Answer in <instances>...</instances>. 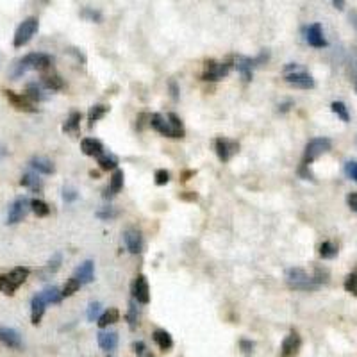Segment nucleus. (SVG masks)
<instances>
[{"label":"nucleus","mask_w":357,"mask_h":357,"mask_svg":"<svg viewBox=\"0 0 357 357\" xmlns=\"http://www.w3.org/2000/svg\"><path fill=\"white\" fill-rule=\"evenodd\" d=\"M52 63L50 56L47 54H39V52H34V54H27L25 57H22L18 63H14V68H13V77H20L24 75L25 71L29 70H45L48 68Z\"/></svg>","instance_id":"nucleus-1"},{"label":"nucleus","mask_w":357,"mask_h":357,"mask_svg":"<svg viewBox=\"0 0 357 357\" xmlns=\"http://www.w3.org/2000/svg\"><path fill=\"white\" fill-rule=\"evenodd\" d=\"M29 277V268L18 266L14 268L13 272L5 273V275H0V291L5 293V295H13L16 289H18Z\"/></svg>","instance_id":"nucleus-2"},{"label":"nucleus","mask_w":357,"mask_h":357,"mask_svg":"<svg viewBox=\"0 0 357 357\" xmlns=\"http://www.w3.org/2000/svg\"><path fill=\"white\" fill-rule=\"evenodd\" d=\"M286 281L293 289H302V291H311L320 286L313 277H309L302 268H291L286 272Z\"/></svg>","instance_id":"nucleus-3"},{"label":"nucleus","mask_w":357,"mask_h":357,"mask_svg":"<svg viewBox=\"0 0 357 357\" xmlns=\"http://www.w3.org/2000/svg\"><path fill=\"white\" fill-rule=\"evenodd\" d=\"M38 18H34V16H31V18H25L22 24L18 25V29H16V33H14V39H13V45L16 48L24 47V45H27L31 39H33V36L36 33H38Z\"/></svg>","instance_id":"nucleus-4"},{"label":"nucleus","mask_w":357,"mask_h":357,"mask_svg":"<svg viewBox=\"0 0 357 357\" xmlns=\"http://www.w3.org/2000/svg\"><path fill=\"white\" fill-rule=\"evenodd\" d=\"M330 150V140L327 138H315L311 140L306 146V154H304V166H309L313 161H316L320 155Z\"/></svg>","instance_id":"nucleus-5"},{"label":"nucleus","mask_w":357,"mask_h":357,"mask_svg":"<svg viewBox=\"0 0 357 357\" xmlns=\"http://www.w3.org/2000/svg\"><path fill=\"white\" fill-rule=\"evenodd\" d=\"M31 209V202H29L25 197L16 198L9 207V213H7V223H18L25 218V214Z\"/></svg>","instance_id":"nucleus-6"},{"label":"nucleus","mask_w":357,"mask_h":357,"mask_svg":"<svg viewBox=\"0 0 357 357\" xmlns=\"http://www.w3.org/2000/svg\"><path fill=\"white\" fill-rule=\"evenodd\" d=\"M230 65L229 63H214L207 61L206 63V71H204V80H220L229 73Z\"/></svg>","instance_id":"nucleus-7"},{"label":"nucleus","mask_w":357,"mask_h":357,"mask_svg":"<svg viewBox=\"0 0 357 357\" xmlns=\"http://www.w3.org/2000/svg\"><path fill=\"white\" fill-rule=\"evenodd\" d=\"M286 82L287 84L295 86V88H300V89H311L315 88V79L306 73V71H287L286 73Z\"/></svg>","instance_id":"nucleus-8"},{"label":"nucleus","mask_w":357,"mask_h":357,"mask_svg":"<svg viewBox=\"0 0 357 357\" xmlns=\"http://www.w3.org/2000/svg\"><path fill=\"white\" fill-rule=\"evenodd\" d=\"M132 293H134V298L138 302H141V304H148L150 302V287H148L145 275H138L136 277L134 286H132Z\"/></svg>","instance_id":"nucleus-9"},{"label":"nucleus","mask_w":357,"mask_h":357,"mask_svg":"<svg viewBox=\"0 0 357 357\" xmlns=\"http://www.w3.org/2000/svg\"><path fill=\"white\" fill-rule=\"evenodd\" d=\"M214 146H216V154H218V157H220V161H229L230 157L238 152V143H236V141L225 140V138H218Z\"/></svg>","instance_id":"nucleus-10"},{"label":"nucleus","mask_w":357,"mask_h":357,"mask_svg":"<svg viewBox=\"0 0 357 357\" xmlns=\"http://www.w3.org/2000/svg\"><path fill=\"white\" fill-rule=\"evenodd\" d=\"M306 39H307V43H309L311 47H315V48L327 47V39H325L323 31H321V25L320 24H313L309 29H307Z\"/></svg>","instance_id":"nucleus-11"},{"label":"nucleus","mask_w":357,"mask_h":357,"mask_svg":"<svg viewBox=\"0 0 357 357\" xmlns=\"http://www.w3.org/2000/svg\"><path fill=\"white\" fill-rule=\"evenodd\" d=\"M300 345H302L300 336H298L296 332H291L286 339H284V341H282V348H281L282 357H293V356H296V352L300 350Z\"/></svg>","instance_id":"nucleus-12"},{"label":"nucleus","mask_w":357,"mask_h":357,"mask_svg":"<svg viewBox=\"0 0 357 357\" xmlns=\"http://www.w3.org/2000/svg\"><path fill=\"white\" fill-rule=\"evenodd\" d=\"M4 93L5 97H7V100H9L18 111H27V113H34V111H36V107L31 104V100H29L25 95H16L14 91H4Z\"/></svg>","instance_id":"nucleus-13"},{"label":"nucleus","mask_w":357,"mask_h":357,"mask_svg":"<svg viewBox=\"0 0 357 357\" xmlns=\"http://www.w3.org/2000/svg\"><path fill=\"white\" fill-rule=\"evenodd\" d=\"M45 307H47V302L43 298V295H36L31 302V320H33L34 325H38L41 321L43 315H45Z\"/></svg>","instance_id":"nucleus-14"},{"label":"nucleus","mask_w":357,"mask_h":357,"mask_svg":"<svg viewBox=\"0 0 357 357\" xmlns=\"http://www.w3.org/2000/svg\"><path fill=\"white\" fill-rule=\"evenodd\" d=\"M0 343H4L9 348H20L22 347V339L16 330L9 329V327H0Z\"/></svg>","instance_id":"nucleus-15"},{"label":"nucleus","mask_w":357,"mask_h":357,"mask_svg":"<svg viewBox=\"0 0 357 357\" xmlns=\"http://www.w3.org/2000/svg\"><path fill=\"white\" fill-rule=\"evenodd\" d=\"M125 245H127V249L131 254H140L141 252V247H143V241H141V234L138 232L136 229H127L125 230Z\"/></svg>","instance_id":"nucleus-16"},{"label":"nucleus","mask_w":357,"mask_h":357,"mask_svg":"<svg viewBox=\"0 0 357 357\" xmlns=\"http://www.w3.org/2000/svg\"><path fill=\"white\" fill-rule=\"evenodd\" d=\"M80 148L86 155H91V157H100L104 154V146L99 140H93V138H86V140L80 141Z\"/></svg>","instance_id":"nucleus-17"},{"label":"nucleus","mask_w":357,"mask_h":357,"mask_svg":"<svg viewBox=\"0 0 357 357\" xmlns=\"http://www.w3.org/2000/svg\"><path fill=\"white\" fill-rule=\"evenodd\" d=\"M75 277L79 279L80 284H89V282L93 281V277H95V272H93V261H84V263L80 264V266L77 268Z\"/></svg>","instance_id":"nucleus-18"},{"label":"nucleus","mask_w":357,"mask_h":357,"mask_svg":"<svg viewBox=\"0 0 357 357\" xmlns=\"http://www.w3.org/2000/svg\"><path fill=\"white\" fill-rule=\"evenodd\" d=\"M150 125L157 132H161L163 136L174 138V131H172V127H170V123L166 122V120L161 116V114H152V116H150Z\"/></svg>","instance_id":"nucleus-19"},{"label":"nucleus","mask_w":357,"mask_h":357,"mask_svg":"<svg viewBox=\"0 0 357 357\" xmlns=\"http://www.w3.org/2000/svg\"><path fill=\"white\" fill-rule=\"evenodd\" d=\"M236 68H238V71L241 73V77H243L245 82L252 80V68H254V65H252V59L240 56V57H238V61H236Z\"/></svg>","instance_id":"nucleus-20"},{"label":"nucleus","mask_w":357,"mask_h":357,"mask_svg":"<svg viewBox=\"0 0 357 357\" xmlns=\"http://www.w3.org/2000/svg\"><path fill=\"white\" fill-rule=\"evenodd\" d=\"M99 345L102 350H114L118 347V334L116 332H100Z\"/></svg>","instance_id":"nucleus-21"},{"label":"nucleus","mask_w":357,"mask_h":357,"mask_svg":"<svg viewBox=\"0 0 357 357\" xmlns=\"http://www.w3.org/2000/svg\"><path fill=\"white\" fill-rule=\"evenodd\" d=\"M122 188H123V172L122 170H114L113 177L109 180V188H107V193H106V197H114Z\"/></svg>","instance_id":"nucleus-22"},{"label":"nucleus","mask_w":357,"mask_h":357,"mask_svg":"<svg viewBox=\"0 0 357 357\" xmlns=\"http://www.w3.org/2000/svg\"><path fill=\"white\" fill-rule=\"evenodd\" d=\"M154 341L157 343V347H159L163 352H166V350H170V348L174 347V339H172V336H170L166 330H155Z\"/></svg>","instance_id":"nucleus-23"},{"label":"nucleus","mask_w":357,"mask_h":357,"mask_svg":"<svg viewBox=\"0 0 357 357\" xmlns=\"http://www.w3.org/2000/svg\"><path fill=\"white\" fill-rule=\"evenodd\" d=\"M31 166L45 175L54 174V165H52V161L45 159V157H34V159L31 161Z\"/></svg>","instance_id":"nucleus-24"},{"label":"nucleus","mask_w":357,"mask_h":357,"mask_svg":"<svg viewBox=\"0 0 357 357\" xmlns=\"http://www.w3.org/2000/svg\"><path fill=\"white\" fill-rule=\"evenodd\" d=\"M118 318H120V313H118V309H107L106 313H104L102 316L99 318V327H107V325H113L118 321Z\"/></svg>","instance_id":"nucleus-25"},{"label":"nucleus","mask_w":357,"mask_h":357,"mask_svg":"<svg viewBox=\"0 0 357 357\" xmlns=\"http://www.w3.org/2000/svg\"><path fill=\"white\" fill-rule=\"evenodd\" d=\"M22 186L33 189V191H41V180H39L36 174H25L22 177Z\"/></svg>","instance_id":"nucleus-26"},{"label":"nucleus","mask_w":357,"mask_h":357,"mask_svg":"<svg viewBox=\"0 0 357 357\" xmlns=\"http://www.w3.org/2000/svg\"><path fill=\"white\" fill-rule=\"evenodd\" d=\"M41 295H43V298H45V302H47V304H59V302H61V298H63L61 291H59L56 286L47 287V289H45Z\"/></svg>","instance_id":"nucleus-27"},{"label":"nucleus","mask_w":357,"mask_h":357,"mask_svg":"<svg viewBox=\"0 0 357 357\" xmlns=\"http://www.w3.org/2000/svg\"><path fill=\"white\" fill-rule=\"evenodd\" d=\"M31 209H33V213L36 216H47L48 213H50V207L43 202V200H39V198L31 200Z\"/></svg>","instance_id":"nucleus-28"},{"label":"nucleus","mask_w":357,"mask_h":357,"mask_svg":"<svg viewBox=\"0 0 357 357\" xmlns=\"http://www.w3.org/2000/svg\"><path fill=\"white\" fill-rule=\"evenodd\" d=\"M43 86L47 89H50V91H59V89H63V79L59 75H48L43 79Z\"/></svg>","instance_id":"nucleus-29"},{"label":"nucleus","mask_w":357,"mask_h":357,"mask_svg":"<svg viewBox=\"0 0 357 357\" xmlns=\"http://www.w3.org/2000/svg\"><path fill=\"white\" fill-rule=\"evenodd\" d=\"M25 97H27L29 100H45V95H43L41 88H39L38 84H27V88H25Z\"/></svg>","instance_id":"nucleus-30"},{"label":"nucleus","mask_w":357,"mask_h":357,"mask_svg":"<svg viewBox=\"0 0 357 357\" xmlns=\"http://www.w3.org/2000/svg\"><path fill=\"white\" fill-rule=\"evenodd\" d=\"M168 120H170V127L174 131V138H182L184 136V127H182V122L178 120L177 114H168Z\"/></svg>","instance_id":"nucleus-31"},{"label":"nucleus","mask_w":357,"mask_h":357,"mask_svg":"<svg viewBox=\"0 0 357 357\" xmlns=\"http://www.w3.org/2000/svg\"><path fill=\"white\" fill-rule=\"evenodd\" d=\"M82 286L79 282V279L77 277H71V279H68L66 281V284H65V287H63V291H61V295L63 296H71L73 293H77L79 291V287Z\"/></svg>","instance_id":"nucleus-32"},{"label":"nucleus","mask_w":357,"mask_h":357,"mask_svg":"<svg viewBox=\"0 0 357 357\" xmlns=\"http://www.w3.org/2000/svg\"><path fill=\"white\" fill-rule=\"evenodd\" d=\"M106 113H107V107H106V106H95V107H91V109H89V114H88L89 127H91V125H93V122H97V120H100V118H102Z\"/></svg>","instance_id":"nucleus-33"},{"label":"nucleus","mask_w":357,"mask_h":357,"mask_svg":"<svg viewBox=\"0 0 357 357\" xmlns=\"http://www.w3.org/2000/svg\"><path fill=\"white\" fill-rule=\"evenodd\" d=\"M336 254H338V249L334 247L330 241H325V243H321V247H320V255L323 259H332L336 257Z\"/></svg>","instance_id":"nucleus-34"},{"label":"nucleus","mask_w":357,"mask_h":357,"mask_svg":"<svg viewBox=\"0 0 357 357\" xmlns=\"http://www.w3.org/2000/svg\"><path fill=\"white\" fill-rule=\"evenodd\" d=\"M99 165H100V168L102 170H106V172H109V170H116V165H118V161L114 159L113 155H100L99 157Z\"/></svg>","instance_id":"nucleus-35"},{"label":"nucleus","mask_w":357,"mask_h":357,"mask_svg":"<svg viewBox=\"0 0 357 357\" xmlns=\"http://www.w3.org/2000/svg\"><path fill=\"white\" fill-rule=\"evenodd\" d=\"M80 123V113H71L70 118L66 120L65 125V132H77V127Z\"/></svg>","instance_id":"nucleus-36"},{"label":"nucleus","mask_w":357,"mask_h":357,"mask_svg":"<svg viewBox=\"0 0 357 357\" xmlns=\"http://www.w3.org/2000/svg\"><path fill=\"white\" fill-rule=\"evenodd\" d=\"M332 111L336 114H338L343 122H348L350 120V114H348V111H347V106H345L343 102H332Z\"/></svg>","instance_id":"nucleus-37"},{"label":"nucleus","mask_w":357,"mask_h":357,"mask_svg":"<svg viewBox=\"0 0 357 357\" xmlns=\"http://www.w3.org/2000/svg\"><path fill=\"white\" fill-rule=\"evenodd\" d=\"M345 287H347V291H350L352 295L357 296V273L348 275L347 281H345Z\"/></svg>","instance_id":"nucleus-38"},{"label":"nucleus","mask_w":357,"mask_h":357,"mask_svg":"<svg viewBox=\"0 0 357 357\" xmlns=\"http://www.w3.org/2000/svg\"><path fill=\"white\" fill-rule=\"evenodd\" d=\"M170 182V174L166 170H157L155 172V184L157 186H165V184Z\"/></svg>","instance_id":"nucleus-39"},{"label":"nucleus","mask_w":357,"mask_h":357,"mask_svg":"<svg viewBox=\"0 0 357 357\" xmlns=\"http://www.w3.org/2000/svg\"><path fill=\"white\" fill-rule=\"evenodd\" d=\"M345 172L350 178H352L354 182H357V161H348L347 165H345Z\"/></svg>","instance_id":"nucleus-40"},{"label":"nucleus","mask_w":357,"mask_h":357,"mask_svg":"<svg viewBox=\"0 0 357 357\" xmlns=\"http://www.w3.org/2000/svg\"><path fill=\"white\" fill-rule=\"evenodd\" d=\"M99 315H100V304L99 302H93L88 309V320L89 321H95V320L99 318Z\"/></svg>","instance_id":"nucleus-41"},{"label":"nucleus","mask_w":357,"mask_h":357,"mask_svg":"<svg viewBox=\"0 0 357 357\" xmlns=\"http://www.w3.org/2000/svg\"><path fill=\"white\" fill-rule=\"evenodd\" d=\"M97 216L102 218V220H111V218H116L118 216V211L113 209V207H107V209H104V211L97 213Z\"/></svg>","instance_id":"nucleus-42"},{"label":"nucleus","mask_w":357,"mask_h":357,"mask_svg":"<svg viewBox=\"0 0 357 357\" xmlns=\"http://www.w3.org/2000/svg\"><path fill=\"white\" fill-rule=\"evenodd\" d=\"M80 16H84V18H89L91 22H100L102 16H100L99 11H93V9H84L80 13Z\"/></svg>","instance_id":"nucleus-43"},{"label":"nucleus","mask_w":357,"mask_h":357,"mask_svg":"<svg viewBox=\"0 0 357 357\" xmlns=\"http://www.w3.org/2000/svg\"><path fill=\"white\" fill-rule=\"evenodd\" d=\"M240 347H241V350H243L245 356H250V354L254 352V343H252V341L241 339V341H240Z\"/></svg>","instance_id":"nucleus-44"},{"label":"nucleus","mask_w":357,"mask_h":357,"mask_svg":"<svg viewBox=\"0 0 357 357\" xmlns=\"http://www.w3.org/2000/svg\"><path fill=\"white\" fill-rule=\"evenodd\" d=\"M63 198H65L66 202H73L77 198V191L75 189H71V188H65L63 189Z\"/></svg>","instance_id":"nucleus-45"},{"label":"nucleus","mask_w":357,"mask_h":357,"mask_svg":"<svg viewBox=\"0 0 357 357\" xmlns=\"http://www.w3.org/2000/svg\"><path fill=\"white\" fill-rule=\"evenodd\" d=\"M59 266H61V255L56 254V255H54V257L50 259V264H48V270H50V272H57V270H59Z\"/></svg>","instance_id":"nucleus-46"},{"label":"nucleus","mask_w":357,"mask_h":357,"mask_svg":"<svg viewBox=\"0 0 357 357\" xmlns=\"http://www.w3.org/2000/svg\"><path fill=\"white\" fill-rule=\"evenodd\" d=\"M129 323H131V327L134 329L136 327V320H138V316H136V307H134V304H131V309H129Z\"/></svg>","instance_id":"nucleus-47"},{"label":"nucleus","mask_w":357,"mask_h":357,"mask_svg":"<svg viewBox=\"0 0 357 357\" xmlns=\"http://www.w3.org/2000/svg\"><path fill=\"white\" fill-rule=\"evenodd\" d=\"M348 206L352 211H357V193H350L348 195Z\"/></svg>","instance_id":"nucleus-48"},{"label":"nucleus","mask_w":357,"mask_h":357,"mask_svg":"<svg viewBox=\"0 0 357 357\" xmlns=\"http://www.w3.org/2000/svg\"><path fill=\"white\" fill-rule=\"evenodd\" d=\"M134 350H136L138 356H141V354L145 352V343H143V341H138V343H134Z\"/></svg>","instance_id":"nucleus-49"},{"label":"nucleus","mask_w":357,"mask_h":357,"mask_svg":"<svg viewBox=\"0 0 357 357\" xmlns=\"http://www.w3.org/2000/svg\"><path fill=\"white\" fill-rule=\"evenodd\" d=\"M332 4L336 9H343L345 7V0H332Z\"/></svg>","instance_id":"nucleus-50"},{"label":"nucleus","mask_w":357,"mask_h":357,"mask_svg":"<svg viewBox=\"0 0 357 357\" xmlns=\"http://www.w3.org/2000/svg\"><path fill=\"white\" fill-rule=\"evenodd\" d=\"M170 88H172V95H174V99H177V86H175V82H172Z\"/></svg>","instance_id":"nucleus-51"},{"label":"nucleus","mask_w":357,"mask_h":357,"mask_svg":"<svg viewBox=\"0 0 357 357\" xmlns=\"http://www.w3.org/2000/svg\"><path fill=\"white\" fill-rule=\"evenodd\" d=\"M180 198H186V200H197V195H180Z\"/></svg>","instance_id":"nucleus-52"},{"label":"nucleus","mask_w":357,"mask_h":357,"mask_svg":"<svg viewBox=\"0 0 357 357\" xmlns=\"http://www.w3.org/2000/svg\"><path fill=\"white\" fill-rule=\"evenodd\" d=\"M350 20H352V22H354V25H356V29H357V14H356V13H352V14H350Z\"/></svg>","instance_id":"nucleus-53"},{"label":"nucleus","mask_w":357,"mask_h":357,"mask_svg":"<svg viewBox=\"0 0 357 357\" xmlns=\"http://www.w3.org/2000/svg\"><path fill=\"white\" fill-rule=\"evenodd\" d=\"M354 70H356V86H357V63L354 65Z\"/></svg>","instance_id":"nucleus-54"}]
</instances>
